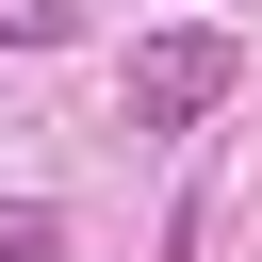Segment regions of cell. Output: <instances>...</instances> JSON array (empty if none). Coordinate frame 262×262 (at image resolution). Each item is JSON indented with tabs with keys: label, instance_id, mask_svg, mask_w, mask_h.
<instances>
[{
	"label": "cell",
	"instance_id": "1",
	"mask_svg": "<svg viewBox=\"0 0 262 262\" xmlns=\"http://www.w3.org/2000/svg\"><path fill=\"white\" fill-rule=\"evenodd\" d=\"M229 66H246L229 33H147V49H131V131H196V115L229 98Z\"/></svg>",
	"mask_w": 262,
	"mask_h": 262
},
{
	"label": "cell",
	"instance_id": "2",
	"mask_svg": "<svg viewBox=\"0 0 262 262\" xmlns=\"http://www.w3.org/2000/svg\"><path fill=\"white\" fill-rule=\"evenodd\" d=\"M0 262H66V213L49 196H0Z\"/></svg>",
	"mask_w": 262,
	"mask_h": 262
},
{
	"label": "cell",
	"instance_id": "3",
	"mask_svg": "<svg viewBox=\"0 0 262 262\" xmlns=\"http://www.w3.org/2000/svg\"><path fill=\"white\" fill-rule=\"evenodd\" d=\"M82 33V0H0V49H66Z\"/></svg>",
	"mask_w": 262,
	"mask_h": 262
}]
</instances>
